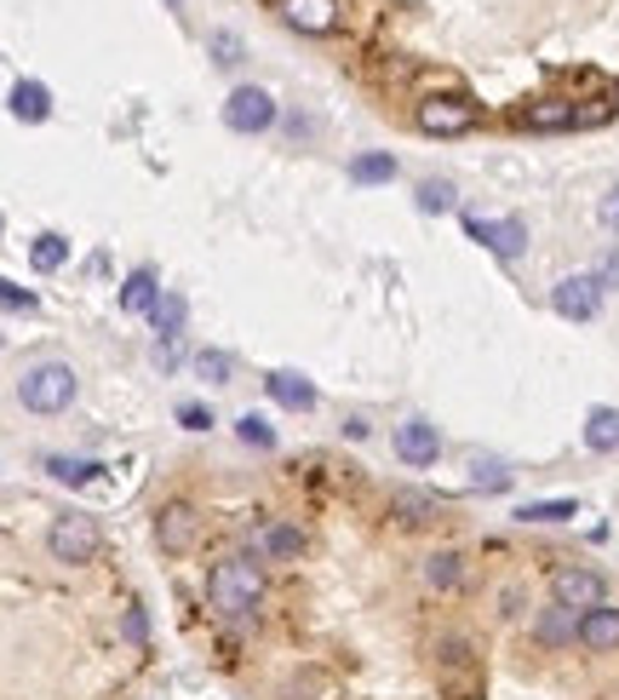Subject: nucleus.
<instances>
[{"label": "nucleus", "mask_w": 619, "mask_h": 700, "mask_svg": "<svg viewBox=\"0 0 619 700\" xmlns=\"http://www.w3.org/2000/svg\"><path fill=\"white\" fill-rule=\"evenodd\" d=\"M207 597L224 620H247L258 603H265V569L253 557H224L207 580Z\"/></svg>", "instance_id": "nucleus-1"}, {"label": "nucleus", "mask_w": 619, "mask_h": 700, "mask_svg": "<svg viewBox=\"0 0 619 700\" xmlns=\"http://www.w3.org/2000/svg\"><path fill=\"white\" fill-rule=\"evenodd\" d=\"M75 391H81V373H75L69 362H57V356L24 368V379H17V403H24L29 413H64L75 403Z\"/></svg>", "instance_id": "nucleus-2"}, {"label": "nucleus", "mask_w": 619, "mask_h": 700, "mask_svg": "<svg viewBox=\"0 0 619 700\" xmlns=\"http://www.w3.org/2000/svg\"><path fill=\"white\" fill-rule=\"evenodd\" d=\"M47 551H52V563H92V557L104 551V529H98V517H87V511H64L47 529Z\"/></svg>", "instance_id": "nucleus-3"}, {"label": "nucleus", "mask_w": 619, "mask_h": 700, "mask_svg": "<svg viewBox=\"0 0 619 700\" xmlns=\"http://www.w3.org/2000/svg\"><path fill=\"white\" fill-rule=\"evenodd\" d=\"M413 127L425 132V138H459V132H470V127H476V104H470V98H459V92L418 98Z\"/></svg>", "instance_id": "nucleus-4"}, {"label": "nucleus", "mask_w": 619, "mask_h": 700, "mask_svg": "<svg viewBox=\"0 0 619 700\" xmlns=\"http://www.w3.org/2000/svg\"><path fill=\"white\" fill-rule=\"evenodd\" d=\"M224 127L242 132V138L270 132V127H275V98H270L265 87H235V92L224 98Z\"/></svg>", "instance_id": "nucleus-5"}, {"label": "nucleus", "mask_w": 619, "mask_h": 700, "mask_svg": "<svg viewBox=\"0 0 619 700\" xmlns=\"http://www.w3.org/2000/svg\"><path fill=\"white\" fill-rule=\"evenodd\" d=\"M608 597V580L596 574V569H556L551 574V603H563V609H573V614H585V609H596Z\"/></svg>", "instance_id": "nucleus-6"}, {"label": "nucleus", "mask_w": 619, "mask_h": 700, "mask_svg": "<svg viewBox=\"0 0 619 700\" xmlns=\"http://www.w3.org/2000/svg\"><path fill=\"white\" fill-rule=\"evenodd\" d=\"M551 310L563 316V322H591V316L603 310V282H596V276H563V282L551 288Z\"/></svg>", "instance_id": "nucleus-7"}, {"label": "nucleus", "mask_w": 619, "mask_h": 700, "mask_svg": "<svg viewBox=\"0 0 619 700\" xmlns=\"http://www.w3.org/2000/svg\"><path fill=\"white\" fill-rule=\"evenodd\" d=\"M436 454H442V431H436L430 419H402V425H396V459H402V466L425 471V466H436Z\"/></svg>", "instance_id": "nucleus-8"}, {"label": "nucleus", "mask_w": 619, "mask_h": 700, "mask_svg": "<svg viewBox=\"0 0 619 700\" xmlns=\"http://www.w3.org/2000/svg\"><path fill=\"white\" fill-rule=\"evenodd\" d=\"M465 230L499 258H523L528 253V225L523 218H465Z\"/></svg>", "instance_id": "nucleus-9"}, {"label": "nucleus", "mask_w": 619, "mask_h": 700, "mask_svg": "<svg viewBox=\"0 0 619 700\" xmlns=\"http://www.w3.org/2000/svg\"><path fill=\"white\" fill-rule=\"evenodd\" d=\"M155 534H162L167 551H190L195 539H202V517H195V506H184V499H172V506H162Z\"/></svg>", "instance_id": "nucleus-10"}, {"label": "nucleus", "mask_w": 619, "mask_h": 700, "mask_svg": "<svg viewBox=\"0 0 619 700\" xmlns=\"http://www.w3.org/2000/svg\"><path fill=\"white\" fill-rule=\"evenodd\" d=\"M282 17L298 35H333L338 29V0H282Z\"/></svg>", "instance_id": "nucleus-11"}, {"label": "nucleus", "mask_w": 619, "mask_h": 700, "mask_svg": "<svg viewBox=\"0 0 619 700\" xmlns=\"http://www.w3.org/2000/svg\"><path fill=\"white\" fill-rule=\"evenodd\" d=\"M390 511H396V523H402V529H430V523H442V517H448V506L436 494H425V488H402L390 499Z\"/></svg>", "instance_id": "nucleus-12"}, {"label": "nucleus", "mask_w": 619, "mask_h": 700, "mask_svg": "<svg viewBox=\"0 0 619 700\" xmlns=\"http://www.w3.org/2000/svg\"><path fill=\"white\" fill-rule=\"evenodd\" d=\"M579 644H585L591 654H614L619 649V609L596 603V609L579 614Z\"/></svg>", "instance_id": "nucleus-13"}, {"label": "nucleus", "mask_w": 619, "mask_h": 700, "mask_svg": "<svg viewBox=\"0 0 619 700\" xmlns=\"http://www.w3.org/2000/svg\"><path fill=\"white\" fill-rule=\"evenodd\" d=\"M253 546L265 551V563H293V557H305V529H293V523H270V529H258L253 534Z\"/></svg>", "instance_id": "nucleus-14"}, {"label": "nucleus", "mask_w": 619, "mask_h": 700, "mask_svg": "<svg viewBox=\"0 0 619 700\" xmlns=\"http://www.w3.org/2000/svg\"><path fill=\"white\" fill-rule=\"evenodd\" d=\"M516 122H523L528 132H568V127H579V110L568 104V98H539V104H528Z\"/></svg>", "instance_id": "nucleus-15"}, {"label": "nucleus", "mask_w": 619, "mask_h": 700, "mask_svg": "<svg viewBox=\"0 0 619 700\" xmlns=\"http://www.w3.org/2000/svg\"><path fill=\"white\" fill-rule=\"evenodd\" d=\"M265 391H270L282 408H293V413H310V408H315V385H310L305 373H293V368H275V373L265 379Z\"/></svg>", "instance_id": "nucleus-16"}, {"label": "nucleus", "mask_w": 619, "mask_h": 700, "mask_svg": "<svg viewBox=\"0 0 619 700\" xmlns=\"http://www.w3.org/2000/svg\"><path fill=\"white\" fill-rule=\"evenodd\" d=\"M533 637H539V644H545V649L579 644V614H573V609H563V603L539 609V620H533Z\"/></svg>", "instance_id": "nucleus-17"}, {"label": "nucleus", "mask_w": 619, "mask_h": 700, "mask_svg": "<svg viewBox=\"0 0 619 700\" xmlns=\"http://www.w3.org/2000/svg\"><path fill=\"white\" fill-rule=\"evenodd\" d=\"M155 298H162V282H155V270H132L127 282H121V310L127 316H150L155 310Z\"/></svg>", "instance_id": "nucleus-18"}, {"label": "nucleus", "mask_w": 619, "mask_h": 700, "mask_svg": "<svg viewBox=\"0 0 619 700\" xmlns=\"http://www.w3.org/2000/svg\"><path fill=\"white\" fill-rule=\"evenodd\" d=\"M425 580H430L436 591H459V586L470 580V563H465L459 551H430V557H425Z\"/></svg>", "instance_id": "nucleus-19"}, {"label": "nucleus", "mask_w": 619, "mask_h": 700, "mask_svg": "<svg viewBox=\"0 0 619 700\" xmlns=\"http://www.w3.org/2000/svg\"><path fill=\"white\" fill-rule=\"evenodd\" d=\"M7 104H12V115H17V122H35V127H41L47 115H52V92H47L41 81H17Z\"/></svg>", "instance_id": "nucleus-20"}, {"label": "nucleus", "mask_w": 619, "mask_h": 700, "mask_svg": "<svg viewBox=\"0 0 619 700\" xmlns=\"http://www.w3.org/2000/svg\"><path fill=\"white\" fill-rule=\"evenodd\" d=\"M585 448L591 454H619V408H591L585 413Z\"/></svg>", "instance_id": "nucleus-21"}, {"label": "nucleus", "mask_w": 619, "mask_h": 700, "mask_svg": "<svg viewBox=\"0 0 619 700\" xmlns=\"http://www.w3.org/2000/svg\"><path fill=\"white\" fill-rule=\"evenodd\" d=\"M150 322H155L162 339H178L184 322H190V298L184 293H162V298H155V310H150Z\"/></svg>", "instance_id": "nucleus-22"}, {"label": "nucleus", "mask_w": 619, "mask_h": 700, "mask_svg": "<svg viewBox=\"0 0 619 700\" xmlns=\"http://www.w3.org/2000/svg\"><path fill=\"white\" fill-rule=\"evenodd\" d=\"M47 471L57 476L64 488H87L92 476H98V459H75V454H52L47 459Z\"/></svg>", "instance_id": "nucleus-23"}, {"label": "nucleus", "mask_w": 619, "mask_h": 700, "mask_svg": "<svg viewBox=\"0 0 619 700\" xmlns=\"http://www.w3.org/2000/svg\"><path fill=\"white\" fill-rule=\"evenodd\" d=\"M511 466H505V459H470V488L476 494H505L511 488Z\"/></svg>", "instance_id": "nucleus-24"}, {"label": "nucleus", "mask_w": 619, "mask_h": 700, "mask_svg": "<svg viewBox=\"0 0 619 700\" xmlns=\"http://www.w3.org/2000/svg\"><path fill=\"white\" fill-rule=\"evenodd\" d=\"M29 265H35V270H64V265H69V242H64L57 230L35 236V242H29Z\"/></svg>", "instance_id": "nucleus-25"}, {"label": "nucleus", "mask_w": 619, "mask_h": 700, "mask_svg": "<svg viewBox=\"0 0 619 700\" xmlns=\"http://www.w3.org/2000/svg\"><path fill=\"white\" fill-rule=\"evenodd\" d=\"M350 178H356V184H390V178H396V155H385V150L356 155V162H350Z\"/></svg>", "instance_id": "nucleus-26"}, {"label": "nucleus", "mask_w": 619, "mask_h": 700, "mask_svg": "<svg viewBox=\"0 0 619 700\" xmlns=\"http://www.w3.org/2000/svg\"><path fill=\"white\" fill-rule=\"evenodd\" d=\"M516 517H523V523H568V517H579V506L573 499H533V506H523Z\"/></svg>", "instance_id": "nucleus-27"}, {"label": "nucleus", "mask_w": 619, "mask_h": 700, "mask_svg": "<svg viewBox=\"0 0 619 700\" xmlns=\"http://www.w3.org/2000/svg\"><path fill=\"white\" fill-rule=\"evenodd\" d=\"M195 373L207 379V385H230V373H235V362L224 351H195Z\"/></svg>", "instance_id": "nucleus-28"}, {"label": "nucleus", "mask_w": 619, "mask_h": 700, "mask_svg": "<svg viewBox=\"0 0 619 700\" xmlns=\"http://www.w3.org/2000/svg\"><path fill=\"white\" fill-rule=\"evenodd\" d=\"M235 436H242L247 448H275V425H265V413H242L235 419Z\"/></svg>", "instance_id": "nucleus-29"}, {"label": "nucleus", "mask_w": 619, "mask_h": 700, "mask_svg": "<svg viewBox=\"0 0 619 700\" xmlns=\"http://www.w3.org/2000/svg\"><path fill=\"white\" fill-rule=\"evenodd\" d=\"M453 207V184L448 178H425L418 184V213H448Z\"/></svg>", "instance_id": "nucleus-30"}, {"label": "nucleus", "mask_w": 619, "mask_h": 700, "mask_svg": "<svg viewBox=\"0 0 619 700\" xmlns=\"http://www.w3.org/2000/svg\"><path fill=\"white\" fill-rule=\"evenodd\" d=\"M0 310H35V293H29V288H17V282H7V276H0Z\"/></svg>", "instance_id": "nucleus-31"}, {"label": "nucleus", "mask_w": 619, "mask_h": 700, "mask_svg": "<svg viewBox=\"0 0 619 700\" xmlns=\"http://www.w3.org/2000/svg\"><path fill=\"white\" fill-rule=\"evenodd\" d=\"M178 425H184V431H212V413L202 403H184V408H178Z\"/></svg>", "instance_id": "nucleus-32"}, {"label": "nucleus", "mask_w": 619, "mask_h": 700, "mask_svg": "<svg viewBox=\"0 0 619 700\" xmlns=\"http://www.w3.org/2000/svg\"><path fill=\"white\" fill-rule=\"evenodd\" d=\"M212 58L218 64H242V41L235 35H212Z\"/></svg>", "instance_id": "nucleus-33"}, {"label": "nucleus", "mask_w": 619, "mask_h": 700, "mask_svg": "<svg viewBox=\"0 0 619 700\" xmlns=\"http://www.w3.org/2000/svg\"><path fill=\"white\" fill-rule=\"evenodd\" d=\"M150 356H155V368H162V373H172V368H178V339H162Z\"/></svg>", "instance_id": "nucleus-34"}, {"label": "nucleus", "mask_w": 619, "mask_h": 700, "mask_svg": "<svg viewBox=\"0 0 619 700\" xmlns=\"http://www.w3.org/2000/svg\"><path fill=\"white\" fill-rule=\"evenodd\" d=\"M596 218H603V230H619V190L603 195V207H596Z\"/></svg>", "instance_id": "nucleus-35"}, {"label": "nucleus", "mask_w": 619, "mask_h": 700, "mask_svg": "<svg viewBox=\"0 0 619 700\" xmlns=\"http://www.w3.org/2000/svg\"><path fill=\"white\" fill-rule=\"evenodd\" d=\"M127 637H132V644H144V637H150V620H144V609H132V614H127Z\"/></svg>", "instance_id": "nucleus-36"}, {"label": "nucleus", "mask_w": 619, "mask_h": 700, "mask_svg": "<svg viewBox=\"0 0 619 700\" xmlns=\"http://www.w3.org/2000/svg\"><path fill=\"white\" fill-rule=\"evenodd\" d=\"M596 282H603V288H619V253L608 258V265H603V270H596Z\"/></svg>", "instance_id": "nucleus-37"}, {"label": "nucleus", "mask_w": 619, "mask_h": 700, "mask_svg": "<svg viewBox=\"0 0 619 700\" xmlns=\"http://www.w3.org/2000/svg\"><path fill=\"white\" fill-rule=\"evenodd\" d=\"M608 104H614V110H619V87H614V98H608Z\"/></svg>", "instance_id": "nucleus-38"}]
</instances>
